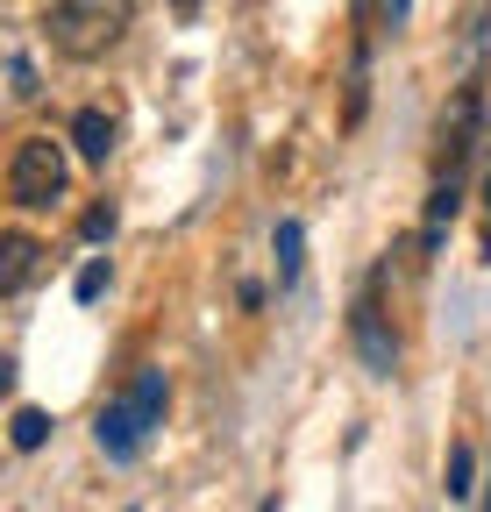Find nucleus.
I'll use <instances>...</instances> for the list:
<instances>
[{"label":"nucleus","mask_w":491,"mask_h":512,"mask_svg":"<svg viewBox=\"0 0 491 512\" xmlns=\"http://www.w3.org/2000/svg\"><path fill=\"white\" fill-rule=\"evenodd\" d=\"M8 384H15V363H8V356H0V392H8Z\"/></svg>","instance_id":"obj_14"},{"label":"nucleus","mask_w":491,"mask_h":512,"mask_svg":"<svg viewBox=\"0 0 491 512\" xmlns=\"http://www.w3.org/2000/svg\"><path fill=\"white\" fill-rule=\"evenodd\" d=\"M107 292V256H93V264L79 271V299H100Z\"/></svg>","instance_id":"obj_11"},{"label":"nucleus","mask_w":491,"mask_h":512,"mask_svg":"<svg viewBox=\"0 0 491 512\" xmlns=\"http://www.w3.org/2000/svg\"><path fill=\"white\" fill-rule=\"evenodd\" d=\"M43 441H50V413H36V406L15 413V448H43Z\"/></svg>","instance_id":"obj_10"},{"label":"nucleus","mask_w":491,"mask_h":512,"mask_svg":"<svg viewBox=\"0 0 491 512\" xmlns=\"http://www.w3.org/2000/svg\"><path fill=\"white\" fill-rule=\"evenodd\" d=\"M264 512H278V505H264Z\"/></svg>","instance_id":"obj_17"},{"label":"nucleus","mask_w":491,"mask_h":512,"mask_svg":"<svg viewBox=\"0 0 491 512\" xmlns=\"http://www.w3.org/2000/svg\"><path fill=\"white\" fill-rule=\"evenodd\" d=\"M171 8H178V15H193V8H200V0H171Z\"/></svg>","instance_id":"obj_15"},{"label":"nucleus","mask_w":491,"mask_h":512,"mask_svg":"<svg viewBox=\"0 0 491 512\" xmlns=\"http://www.w3.org/2000/svg\"><path fill=\"white\" fill-rule=\"evenodd\" d=\"M164 399H171V392H164V370H143V377L129 384V399H114V406L100 413V427H93V434H100V456H107V463H129L136 448H143V434L164 420Z\"/></svg>","instance_id":"obj_2"},{"label":"nucleus","mask_w":491,"mask_h":512,"mask_svg":"<svg viewBox=\"0 0 491 512\" xmlns=\"http://www.w3.org/2000/svg\"><path fill=\"white\" fill-rule=\"evenodd\" d=\"M349 335H356V356H363V370H371V377H392V370H399V342H392L385 313H378V292H363V299H356Z\"/></svg>","instance_id":"obj_4"},{"label":"nucleus","mask_w":491,"mask_h":512,"mask_svg":"<svg viewBox=\"0 0 491 512\" xmlns=\"http://www.w3.org/2000/svg\"><path fill=\"white\" fill-rule=\"evenodd\" d=\"M299 278V221H278V285Z\"/></svg>","instance_id":"obj_9"},{"label":"nucleus","mask_w":491,"mask_h":512,"mask_svg":"<svg viewBox=\"0 0 491 512\" xmlns=\"http://www.w3.org/2000/svg\"><path fill=\"white\" fill-rule=\"evenodd\" d=\"M114 136H121V128H114L107 107H79V121H72V150H79L86 164H107V157H114Z\"/></svg>","instance_id":"obj_6"},{"label":"nucleus","mask_w":491,"mask_h":512,"mask_svg":"<svg viewBox=\"0 0 491 512\" xmlns=\"http://www.w3.org/2000/svg\"><path fill=\"white\" fill-rule=\"evenodd\" d=\"M136 22V0H50V43L65 57H107Z\"/></svg>","instance_id":"obj_1"},{"label":"nucleus","mask_w":491,"mask_h":512,"mask_svg":"<svg viewBox=\"0 0 491 512\" xmlns=\"http://www.w3.org/2000/svg\"><path fill=\"white\" fill-rule=\"evenodd\" d=\"M406 15H413V0H385V29H406Z\"/></svg>","instance_id":"obj_13"},{"label":"nucleus","mask_w":491,"mask_h":512,"mask_svg":"<svg viewBox=\"0 0 491 512\" xmlns=\"http://www.w3.org/2000/svg\"><path fill=\"white\" fill-rule=\"evenodd\" d=\"M456 207H463V185H456V171H449L435 192H427V221H420V242H427V249H442V242H449Z\"/></svg>","instance_id":"obj_7"},{"label":"nucleus","mask_w":491,"mask_h":512,"mask_svg":"<svg viewBox=\"0 0 491 512\" xmlns=\"http://www.w3.org/2000/svg\"><path fill=\"white\" fill-rule=\"evenodd\" d=\"M79 228H86V242H100V235H114V207H93V214H86Z\"/></svg>","instance_id":"obj_12"},{"label":"nucleus","mask_w":491,"mask_h":512,"mask_svg":"<svg viewBox=\"0 0 491 512\" xmlns=\"http://www.w3.org/2000/svg\"><path fill=\"white\" fill-rule=\"evenodd\" d=\"M8 185H15V207H57V200H65V143L29 136V143L15 150Z\"/></svg>","instance_id":"obj_3"},{"label":"nucleus","mask_w":491,"mask_h":512,"mask_svg":"<svg viewBox=\"0 0 491 512\" xmlns=\"http://www.w3.org/2000/svg\"><path fill=\"white\" fill-rule=\"evenodd\" d=\"M442 477H449V498H470V491H477V484H470V477H477V456H470L463 441L449 448V470H442Z\"/></svg>","instance_id":"obj_8"},{"label":"nucleus","mask_w":491,"mask_h":512,"mask_svg":"<svg viewBox=\"0 0 491 512\" xmlns=\"http://www.w3.org/2000/svg\"><path fill=\"white\" fill-rule=\"evenodd\" d=\"M43 271V242L36 235H0V292H22Z\"/></svg>","instance_id":"obj_5"},{"label":"nucleus","mask_w":491,"mask_h":512,"mask_svg":"<svg viewBox=\"0 0 491 512\" xmlns=\"http://www.w3.org/2000/svg\"><path fill=\"white\" fill-rule=\"evenodd\" d=\"M484 207H491V185H484Z\"/></svg>","instance_id":"obj_16"}]
</instances>
